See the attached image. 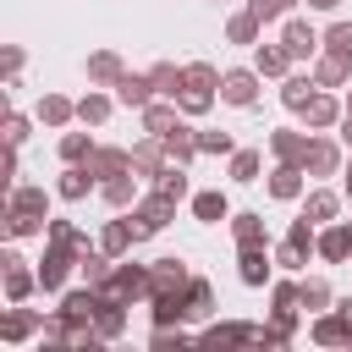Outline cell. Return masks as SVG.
Here are the masks:
<instances>
[{
	"mask_svg": "<svg viewBox=\"0 0 352 352\" xmlns=\"http://www.w3.org/2000/svg\"><path fill=\"white\" fill-rule=\"evenodd\" d=\"M336 209H341V198H336L330 187H314V192L302 198V214H308L314 226H330V220H336Z\"/></svg>",
	"mask_w": 352,
	"mask_h": 352,
	"instance_id": "f35d334b",
	"label": "cell"
},
{
	"mask_svg": "<svg viewBox=\"0 0 352 352\" xmlns=\"http://www.w3.org/2000/svg\"><path fill=\"white\" fill-rule=\"evenodd\" d=\"M346 116H352V88H346Z\"/></svg>",
	"mask_w": 352,
	"mask_h": 352,
	"instance_id": "94428289",
	"label": "cell"
},
{
	"mask_svg": "<svg viewBox=\"0 0 352 352\" xmlns=\"http://www.w3.org/2000/svg\"><path fill=\"white\" fill-rule=\"evenodd\" d=\"M258 66H231V72H220V99L226 104H236V110H248L253 99H258Z\"/></svg>",
	"mask_w": 352,
	"mask_h": 352,
	"instance_id": "8992f818",
	"label": "cell"
},
{
	"mask_svg": "<svg viewBox=\"0 0 352 352\" xmlns=\"http://www.w3.org/2000/svg\"><path fill=\"white\" fill-rule=\"evenodd\" d=\"M314 88H319L314 77H302V72H286V77H280V104H286V110H302V104L314 99Z\"/></svg>",
	"mask_w": 352,
	"mask_h": 352,
	"instance_id": "8d00e7d4",
	"label": "cell"
},
{
	"mask_svg": "<svg viewBox=\"0 0 352 352\" xmlns=\"http://www.w3.org/2000/svg\"><path fill=\"white\" fill-rule=\"evenodd\" d=\"M302 170H308V176H336V170H341V148H336L330 138H308V160H302Z\"/></svg>",
	"mask_w": 352,
	"mask_h": 352,
	"instance_id": "d4e9b609",
	"label": "cell"
},
{
	"mask_svg": "<svg viewBox=\"0 0 352 352\" xmlns=\"http://www.w3.org/2000/svg\"><path fill=\"white\" fill-rule=\"evenodd\" d=\"M264 143H270V154H275L280 165H302V160H308V138H302L297 126H275Z\"/></svg>",
	"mask_w": 352,
	"mask_h": 352,
	"instance_id": "9a60e30c",
	"label": "cell"
},
{
	"mask_svg": "<svg viewBox=\"0 0 352 352\" xmlns=\"http://www.w3.org/2000/svg\"><path fill=\"white\" fill-rule=\"evenodd\" d=\"M165 165H170V154H165V138H160V132H148L143 143H132V170H138L143 182H154Z\"/></svg>",
	"mask_w": 352,
	"mask_h": 352,
	"instance_id": "30bf717a",
	"label": "cell"
},
{
	"mask_svg": "<svg viewBox=\"0 0 352 352\" xmlns=\"http://www.w3.org/2000/svg\"><path fill=\"white\" fill-rule=\"evenodd\" d=\"M132 220H138L143 236H154V231H165V226L176 220V198H165V192L154 187V192H143V198L132 204Z\"/></svg>",
	"mask_w": 352,
	"mask_h": 352,
	"instance_id": "277c9868",
	"label": "cell"
},
{
	"mask_svg": "<svg viewBox=\"0 0 352 352\" xmlns=\"http://www.w3.org/2000/svg\"><path fill=\"white\" fill-rule=\"evenodd\" d=\"M88 154H94V138L88 132H60V160L66 165H88Z\"/></svg>",
	"mask_w": 352,
	"mask_h": 352,
	"instance_id": "7bdbcfd3",
	"label": "cell"
},
{
	"mask_svg": "<svg viewBox=\"0 0 352 352\" xmlns=\"http://www.w3.org/2000/svg\"><path fill=\"white\" fill-rule=\"evenodd\" d=\"M346 226H352V220H346Z\"/></svg>",
	"mask_w": 352,
	"mask_h": 352,
	"instance_id": "6125c7cd",
	"label": "cell"
},
{
	"mask_svg": "<svg viewBox=\"0 0 352 352\" xmlns=\"http://www.w3.org/2000/svg\"><path fill=\"white\" fill-rule=\"evenodd\" d=\"M198 154H236V143H231V132H198Z\"/></svg>",
	"mask_w": 352,
	"mask_h": 352,
	"instance_id": "f907efd6",
	"label": "cell"
},
{
	"mask_svg": "<svg viewBox=\"0 0 352 352\" xmlns=\"http://www.w3.org/2000/svg\"><path fill=\"white\" fill-rule=\"evenodd\" d=\"M138 116H143V132H160V138H165V132H170V126L182 121V104H176V99H160V94H154V99H148V104H143Z\"/></svg>",
	"mask_w": 352,
	"mask_h": 352,
	"instance_id": "cb8c5ba5",
	"label": "cell"
},
{
	"mask_svg": "<svg viewBox=\"0 0 352 352\" xmlns=\"http://www.w3.org/2000/svg\"><path fill=\"white\" fill-rule=\"evenodd\" d=\"M182 297H187V314H192V319H209V314H214V286H209L204 275H192V280L182 286Z\"/></svg>",
	"mask_w": 352,
	"mask_h": 352,
	"instance_id": "ab89813d",
	"label": "cell"
},
{
	"mask_svg": "<svg viewBox=\"0 0 352 352\" xmlns=\"http://www.w3.org/2000/svg\"><path fill=\"white\" fill-rule=\"evenodd\" d=\"M22 60H28L22 44H6V88H22V82H16V77H22Z\"/></svg>",
	"mask_w": 352,
	"mask_h": 352,
	"instance_id": "f5cc1de1",
	"label": "cell"
},
{
	"mask_svg": "<svg viewBox=\"0 0 352 352\" xmlns=\"http://www.w3.org/2000/svg\"><path fill=\"white\" fill-rule=\"evenodd\" d=\"M253 66H258V77H286L292 72V55H286L280 38L275 44H253Z\"/></svg>",
	"mask_w": 352,
	"mask_h": 352,
	"instance_id": "83f0119b",
	"label": "cell"
},
{
	"mask_svg": "<svg viewBox=\"0 0 352 352\" xmlns=\"http://www.w3.org/2000/svg\"><path fill=\"white\" fill-rule=\"evenodd\" d=\"M302 176H308L302 165H280V160H275V170H270V198H275V204H297V198H302Z\"/></svg>",
	"mask_w": 352,
	"mask_h": 352,
	"instance_id": "44dd1931",
	"label": "cell"
},
{
	"mask_svg": "<svg viewBox=\"0 0 352 352\" xmlns=\"http://www.w3.org/2000/svg\"><path fill=\"white\" fill-rule=\"evenodd\" d=\"M280 44H286L292 60H314V55L324 50V33H319L314 22H302V16H286V22H280Z\"/></svg>",
	"mask_w": 352,
	"mask_h": 352,
	"instance_id": "3957f363",
	"label": "cell"
},
{
	"mask_svg": "<svg viewBox=\"0 0 352 352\" xmlns=\"http://www.w3.org/2000/svg\"><path fill=\"white\" fill-rule=\"evenodd\" d=\"M187 280H192V270H187L182 258H154V264H148V297H154V292H182Z\"/></svg>",
	"mask_w": 352,
	"mask_h": 352,
	"instance_id": "2e32d148",
	"label": "cell"
},
{
	"mask_svg": "<svg viewBox=\"0 0 352 352\" xmlns=\"http://www.w3.org/2000/svg\"><path fill=\"white\" fill-rule=\"evenodd\" d=\"M231 236H236V248L270 242V231H264V214H258V209H242V214H231Z\"/></svg>",
	"mask_w": 352,
	"mask_h": 352,
	"instance_id": "e575fe53",
	"label": "cell"
},
{
	"mask_svg": "<svg viewBox=\"0 0 352 352\" xmlns=\"http://www.w3.org/2000/svg\"><path fill=\"white\" fill-rule=\"evenodd\" d=\"M270 308H302L297 280H270Z\"/></svg>",
	"mask_w": 352,
	"mask_h": 352,
	"instance_id": "681fc988",
	"label": "cell"
},
{
	"mask_svg": "<svg viewBox=\"0 0 352 352\" xmlns=\"http://www.w3.org/2000/svg\"><path fill=\"white\" fill-rule=\"evenodd\" d=\"M187 88H198V94H220V72H214L209 60H192V66H187Z\"/></svg>",
	"mask_w": 352,
	"mask_h": 352,
	"instance_id": "bcb514c9",
	"label": "cell"
},
{
	"mask_svg": "<svg viewBox=\"0 0 352 352\" xmlns=\"http://www.w3.org/2000/svg\"><path fill=\"white\" fill-rule=\"evenodd\" d=\"M314 253H319V226H314L308 214H297V220L286 226L280 248H275V264H286V270H302Z\"/></svg>",
	"mask_w": 352,
	"mask_h": 352,
	"instance_id": "6da1fadb",
	"label": "cell"
},
{
	"mask_svg": "<svg viewBox=\"0 0 352 352\" xmlns=\"http://www.w3.org/2000/svg\"><path fill=\"white\" fill-rule=\"evenodd\" d=\"M132 242H143V231H138V220H132V214H126V220H104L99 248H104L110 258H126V253H132Z\"/></svg>",
	"mask_w": 352,
	"mask_h": 352,
	"instance_id": "4fadbf2b",
	"label": "cell"
},
{
	"mask_svg": "<svg viewBox=\"0 0 352 352\" xmlns=\"http://www.w3.org/2000/svg\"><path fill=\"white\" fill-rule=\"evenodd\" d=\"M148 82H154L160 99H182V94H187V66H176V60H154V66H148Z\"/></svg>",
	"mask_w": 352,
	"mask_h": 352,
	"instance_id": "e0dca14e",
	"label": "cell"
},
{
	"mask_svg": "<svg viewBox=\"0 0 352 352\" xmlns=\"http://www.w3.org/2000/svg\"><path fill=\"white\" fill-rule=\"evenodd\" d=\"M297 116H302V121H308L314 132H330V126H341V116H346V104H341V99H336L330 88H314V99H308V104H302Z\"/></svg>",
	"mask_w": 352,
	"mask_h": 352,
	"instance_id": "52a82bcc",
	"label": "cell"
},
{
	"mask_svg": "<svg viewBox=\"0 0 352 352\" xmlns=\"http://www.w3.org/2000/svg\"><path fill=\"white\" fill-rule=\"evenodd\" d=\"M187 341H192V336H187L182 324H154V336H148V346H154V352H182Z\"/></svg>",
	"mask_w": 352,
	"mask_h": 352,
	"instance_id": "f6af8a7d",
	"label": "cell"
},
{
	"mask_svg": "<svg viewBox=\"0 0 352 352\" xmlns=\"http://www.w3.org/2000/svg\"><path fill=\"white\" fill-rule=\"evenodd\" d=\"M297 314H302V308H270V324L292 341V336H297Z\"/></svg>",
	"mask_w": 352,
	"mask_h": 352,
	"instance_id": "11a10c76",
	"label": "cell"
},
{
	"mask_svg": "<svg viewBox=\"0 0 352 352\" xmlns=\"http://www.w3.org/2000/svg\"><path fill=\"white\" fill-rule=\"evenodd\" d=\"M44 330V319H38V308H22V302H11L6 314H0V341H28V336H38Z\"/></svg>",
	"mask_w": 352,
	"mask_h": 352,
	"instance_id": "7c38bea8",
	"label": "cell"
},
{
	"mask_svg": "<svg viewBox=\"0 0 352 352\" xmlns=\"http://www.w3.org/2000/svg\"><path fill=\"white\" fill-rule=\"evenodd\" d=\"M94 187H99V176H94L88 165H66V170H60V182H55V198H66V204H82Z\"/></svg>",
	"mask_w": 352,
	"mask_h": 352,
	"instance_id": "ffe728a7",
	"label": "cell"
},
{
	"mask_svg": "<svg viewBox=\"0 0 352 352\" xmlns=\"http://www.w3.org/2000/svg\"><path fill=\"white\" fill-rule=\"evenodd\" d=\"M308 336H314L319 346H352V319H346L341 308H324V314H314Z\"/></svg>",
	"mask_w": 352,
	"mask_h": 352,
	"instance_id": "9c48e42d",
	"label": "cell"
},
{
	"mask_svg": "<svg viewBox=\"0 0 352 352\" xmlns=\"http://www.w3.org/2000/svg\"><path fill=\"white\" fill-rule=\"evenodd\" d=\"M110 110H116V99H110V94H99V88H88V94L77 99V121H82V126H104V121H110Z\"/></svg>",
	"mask_w": 352,
	"mask_h": 352,
	"instance_id": "836d02e7",
	"label": "cell"
},
{
	"mask_svg": "<svg viewBox=\"0 0 352 352\" xmlns=\"http://www.w3.org/2000/svg\"><path fill=\"white\" fill-rule=\"evenodd\" d=\"M346 198H352V165H346Z\"/></svg>",
	"mask_w": 352,
	"mask_h": 352,
	"instance_id": "91938a15",
	"label": "cell"
},
{
	"mask_svg": "<svg viewBox=\"0 0 352 352\" xmlns=\"http://www.w3.org/2000/svg\"><path fill=\"white\" fill-rule=\"evenodd\" d=\"M44 231H50V220H44V214H28V209H11V204H6V236H11V242L44 236Z\"/></svg>",
	"mask_w": 352,
	"mask_h": 352,
	"instance_id": "1f68e13d",
	"label": "cell"
},
{
	"mask_svg": "<svg viewBox=\"0 0 352 352\" xmlns=\"http://www.w3.org/2000/svg\"><path fill=\"white\" fill-rule=\"evenodd\" d=\"M66 324H94L99 314V286H77V292H60V308H55Z\"/></svg>",
	"mask_w": 352,
	"mask_h": 352,
	"instance_id": "8fae6325",
	"label": "cell"
},
{
	"mask_svg": "<svg viewBox=\"0 0 352 352\" xmlns=\"http://www.w3.org/2000/svg\"><path fill=\"white\" fill-rule=\"evenodd\" d=\"M126 308H132V302H116V297H99V314H94V330H99L104 341H116V336H126Z\"/></svg>",
	"mask_w": 352,
	"mask_h": 352,
	"instance_id": "4316f807",
	"label": "cell"
},
{
	"mask_svg": "<svg viewBox=\"0 0 352 352\" xmlns=\"http://www.w3.org/2000/svg\"><path fill=\"white\" fill-rule=\"evenodd\" d=\"M99 297H116V302L148 297V264H121V258H116V270H110V280L99 286Z\"/></svg>",
	"mask_w": 352,
	"mask_h": 352,
	"instance_id": "7a4b0ae2",
	"label": "cell"
},
{
	"mask_svg": "<svg viewBox=\"0 0 352 352\" xmlns=\"http://www.w3.org/2000/svg\"><path fill=\"white\" fill-rule=\"evenodd\" d=\"M121 72H126V60H121L116 50H94V55H88V82H94V88H116Z\"/></svg>",
	"mask_w": 352,
	"mask_h": 352,
	"instance_id": "484cf974",
	"label": "cell"
},
{
	"mask_svg": "<svg viewBox=\"0 0 352 352\" xmlns=\"http://www.w3.org/2000/svg\"><path fill=\"white\" fill-rule=\"evenodd\" d=\"M165 154H170L176 165H192V160H198V132H192L187 121H176V126L165 132Z\"/></svg>",
	"mask_w": 352,
	"mask_h": 352,
	"instance_id": "f546056e",
	"label": "cell"
},
{
	"mask_svg": "<svg viewBox=\"0 0 352 352\" xmlns=\"http://www.w3.org/2000/svg\"><path fill=\"white\" fill-rule=\"evenodd\" d=\"M319 258H324V264H346V258H352V226H346V220L319 226Z\"/></svg>",
	"mask_w": 352,
	"mask_h": 352,
	"instance_id": "5bb4252c",
	"label": "cell"
},
{
	"mask_svg": "<svg viewBox=\"0 0 352 352\" xmlns=\"http://www.w3.org/2000/svg\"><path fill=\"white\" fill-rule=\"evenodd\" d=\"M270 264H275V253H270V242H253V248H236V275H242V286H270Z\"/></svg>",
	"mask_w": 352,
	"mask_h": 352,
	"instance_id": "ba28073f",
	"label": "cell"
},
{
	"mask_svg": "<svg viewBox=\"0 0 352 352\" xmlns=\"http://www.w3.org/2000/svg\"><path fill=\"white\" fill-rule=\"evenodd\" d=\"M99 198L110 204V209H132L143 192H138V170H121V176H104L99 182Z\"/></svg>",
	"mask_w": 352,
	"mask_h": 352,
	"instance_id": "7402d4cb",
	"label": "cell"
},
{
	"mask_svg": "<svg viewBox=\"0 0 352 352\" xmlns=\"http://www.w3.org/2000/svg\"><path fill=\"white\" fill-rule=\"evenodd\" d=\"M324 50L352 60V22H330V28H324Z\"/></svg>",
	"mask_w": 352,
	"mask_h": 352,
	"instance_id": "7dc6e473",
	"label": "cell"
},
{
	"mask_svg": "<svg viewBox=\"0 0 352 352\" xmlns=\"http://www.w3.org/2000/svg\"><path fill=\"white\" fill-rule=\"evenodd\" d=\"M258 33H264V22H258L253 11H236V16L226 22V38H231V44H258Z\"/></svg>",
	"mask_w": 352,
	"mask_h": 352,
	"instance_id": "60d3db41",
	"label": "cell"
},
{
	"mask_svg": "<svg viewBox=\"0 0 352 352\" xmlns=\"http://www.w3.org/2000/svg\"><path fill=\"white\" fill-rule=\"evenodd\" d=\"M6 204H11V209H28V214H44V220H50V192H44V187H28V182H16V187L6 192Z\"/></svg>",
	"mask_w": 352,
	"mask_h": 352,
	"instance_id": "74e56055",
	"label": "cell"
},
{
	"mask_svg": "<svg viewBox=\"0 0 352 352\" xmlns=\"http://www.w3.org/2000/svg\"><path fill=\"white\" fill-rule=\"evenodd\" d=\"M176 104H182V116H204V110L214 104V94H198V88H187V94H182Z\"/></svg>",
	"mask_w": 352,
	"mask_h": 352,
	"instance_id": "db71d44e",
	"label": "cell"
},
{
	"mask_svg": "<svg viewBox=\"0 0 352 352\" xmlns=\"http://www.w3.org/2000/svg\"><path fill=\"white\" fill-rule=\"evenodd\" d=\"M192 220H204V226H220V220H231V204H226V192H220V187H209V192H192Z\"/></svg>",
	"mask_w": 352,
	"mask_h": 352,
	"instance_id": "4dcf8cb0",
	"label": "cell"
},
{
	"mask_svg": "<svg viewBox=\"0 0 352 352\" xmlns=\"http://www.w3.org/2000/svg\"><path fill=\"white\" fill-rule=\"evenodd\" d=\"M292 6H297V0H248V11H253L258 22H286Z\"/></svg>",
	"mask_w": 352,
	"mask_h": 352,
	"instance_id": "c3c4849f",
	"label": "cell"
},
{
	"mask_svg": "<svg viewBox=\"0 0 352 352\" xmlns=\"http://www.w3.org/2000/svg\"><path fill=\"white\" fill-rule=\"evenodd\" d=\"M314 11H341V0H308Z\"/></svg>",
	"mask_w": 352,
	"mask_h": 352,
	"instance_id": "6f0895ef",
	"label": "cell"
},
{
	"mask_svg": "<svg viewBox=\"0 0 352 352\" xmlns=\"http://www.w3.org/2000/svg\"><path fill=\"white\" fill-rule=\"evenodd\" d=\"M154 99V82H148V72H121L116 77V104H126V110H143Z\"/></svg>",
	"mask_w": 352,
	"mask_h": 352,
	"instance_id": "ac0fdd59",
	"label": "cell"
},
{
	"mask_svg": "<svg viewBox=\"0 0 352 352\" xmlns=\"http://www.w3.org/2000/svg\"><path fill=\"white\" fill-rule=\"evenodd\" d=\"M297 292H302V308H308V314L336 308V292H330V280H324V275H302V280H297Z\"/></svg>",
	"mask_w": 352,
	"mask_h": 352,
	"instance_id": "d590c367",
	"label": "cell"
},
{
	"mask_svg": "<svg viewBox=\"0 0 352 352\" xmlns=\"http://www.w3.org/2000/svg\"><path fill=\"white\" fill-rule=\"evenodd\" d=\"M38 121L55 126V132H66V126L77 121V104H72L66 94H44V99H38Z\"/></svg>",
	"mask_w": 352,
	"mask_h": 352,
	"instance_id": "f1b7e54d",
	"label": "cell"
},
{
	"mask_svg": "<svg viewBox=\"0 0 352 352\" xmlns=\"http://www.w3.org/2000/svg\"><path fill=\"white\" fill-rule=\"evenodd\" d=\"M6 143H16V148H22V143H28V116H22V110H16V104H11V110H6Z\"/></svg>",
	"mask_w": 352,
	"mask_h": 352,
	"instance_id": "816d5d0a",
	"label": "cell"
},
{
	"mask_svg": "<svg viewBox=\"0 0 352 352\" xmlns=\"http://www.w3.org/2000/svg\"><path fill=\"white\" fill-rule=\"evenodd\" d=\"M154 187H160L165 198H176V204H182V198L192 192V187H187V165H176V160H170V165H165V170L154 176Z\"/></svg>",
	"mask_w": 352,
	"mask_h": 352,
	"instance_id": "b9f144b4",
	"label": "cell"
},
{
	"mask_svg": "<svg viewBox=\"0 0 352 352\" xmlns=\"http://www.w3.org/2000/svg\"><path fill=\"white\" fill-rule=\"evenodd\" d=\"M258 170H264V154L258 148H236L231 154V182H258Z\"/></svg>",
	"mask_w": 352,
	"mask_h": 352,
	"instance_id": "ee69618b",
	"label": "cell"
},
{
	"mask_svg": "<svg viewBox=\"0 0 352 352\" xmlns=\"http://www.w3.org/2000/svg\"><path fill=\"white\" fill-rule=\"evenodd\" d=\"M336 308H341V314H346V319H352V297H336Z\"/></svg>",
	"mask_w": 352,
	"mask_h": 352,
	"instance_id": "680465c9",
	"label": "cell"
},
{
	"mask_svg": "<svg viewBox=\"0 0 352 352\" xmlns=\"http://www.w3.org/2000/svg\"><path fill=\"white\" fill-rule=\"evenodd\" d=\"M88 170L104 182V176H121V170H132V148H116V143H94V154H88Z\"/></svg>",
	"mask_w": 352,
	"mask_h": 352,
	"instance_id": "d6986e66",
	"label": "cell"
},
{
	"mask_svg": "<svg viewBox=\"0 0 352 352\" xmlns=\"http://www.w3.org/2000/svg\"><path fill=\"white\" fill-rule=\"evenodd\" d=\"M0 270H6V302H28V297L38 292V270H28V258H22L16 248L0 253Z\"/></svg>",
	"mask_w": 352,
	"mask_h": 352,
	"instance_id": "5b68a950",
	"label": "cell"
},
{
	"mask_svg": "<svg viewBox=\"0 0 352 352\" xmlns=\"http://www.w3.org/2000/svg\"><path fill=\"white\" fill-rule=\"evenodd\" d=\"M346 77H352V60L346 55H330V50L314 55V82L319 88H346Z\"/></svg>",
	"mask_w": 352,
	"mask_h": 352,
	"instance_id": "603a6c76",
	"label": "cell"
},
{
	"mask_svg": "<svg viewBox=\"0 0 352 352\" xmlns=\"http://www.w3.org/2000/svg\"><path fill=\"white\" fill-rule=\"evenodd\" d=\"M253 330H258V324H242V319H226V324H220V319H214V324H204L198 341H204V346H231V341H253Z\"/></svg>",
	"mask_w": 352,
	"mask_h": 352,
	"instance_id": "d6a6232c",
	"label": "cell"
},
{
	"mask_svg": "<svg viewBox=\"0 0 352 352\" xmlns=\"http://www.w3.org/2000/svg\"><path fill=\"white\" fill-rule=\"evenodd\" d=\"M341 143L352 148V116H341Z\"/></svg>",
	"mask_w": 352,
	"mask_h": 352,
	"instance_id": "9f6ffc18",
	"label": "cell"
}]
</instances>
